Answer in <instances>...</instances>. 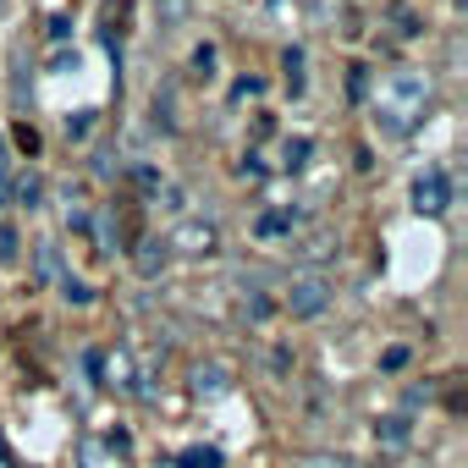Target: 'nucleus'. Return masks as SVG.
<instances>
[{
  "mask_svg": "<svg viewBox=\"0 0 468 468\" xmlns=\"http://www.w3.org/2000/svg\"><path fill=\"white\" fill-rule=\"evenodd\" d=\"M424 111H430V78L419 67H397V72L380 78V89H375V127L386 138L413 133L424 122Z\"/></svg>",
  "mask_w": 468,
  "mask_h": 468,
  "instance_id": "1",
  "label": "nucleus"
},
{
  "mask_svg": "<svg viewBox=\"0 0 468 468\" xmlns=\"http://www.w3.org/2000/svg\"><path fill=\"white\" fill-rule=\"evenodd\" d=\"M325 303H331L325 276H298V282L287 287V314H292V320H314V314H325Z\"/></svg>",
  "mask_w": 468,
  "mask_h": 468,
  "instance_id": "2",
  "label": "nucleus"
},
{
  "mask_svg": "<svg viewBox=\"0 0 468 468\" xmlns=\"http://www.w3.org/2000/svg\"><path fill=\"white\" fill-rule=\"evenodd\" d=\"M165 249H176V254H193V260H204V254H215L220 249V231L209 226V220H182L171 238H165Z\"/></svg>",
  "mask_w": 468,
  "mask_h": 468,
  "instance_id": "3",
  "label": "nucleus"
},
{
  "mask_svg": "<svg viewBox=\"0 0 468 468\" xmlns=\"http://www.w3.org/2000/svg\"><path fill=\"white\" fill-rule=\"evenodd\" d=\"M446 204H452L446 171H441V165H424V171L413 176V209H419V215H441Z\"/></svg>",
  "mask_w": 468,
  "mask_h": 468,
  "instance_id": "4",
  "label": "nucleus"
},
{
  "mask_svg": "<svg viewBox=\"0 0 468 468\" xmlns=\"http://www.w3.org/2000/svg\"><path fill=\"white\" fill-rule=\"evenodd\" d=\"M105 375H111L116 391H127V397L138 391V369H133V353H127V347H116V353L105 358Z\"/></svg>",
  "mask_w": 468,
  "mask_h": 468,
  "instance_id": "5",
  "label": "nucleus"
},
{
  "mask_svg": "<svg viewBox=\"0 0 468 468\" xmlns=\"http://www.w3.org/2000/svg\"><path fill=\"white\" fill-rule=\"evenodd\" d=\"M193 391H198V397H220V391H226V369H220V364H198V369H193Z\"/></svg>",
  "mask_w": 468,
  "mask_h": 468,
  "instance_id": "6",
  "label": "nucleus"
},
{
  "mask_svg": "<svg viewBox=\"0 0 468 468\" xmlns=\"http://www.w3.org/2000/svg\"><path fill=\"white\" fill-rule=\"evenodd\" d=\"M254 231H260V238H282V231H292V209H265L254 220Z\"/></svg>",
  "mask_w": 468,
  "mask_h": 468,
  "instance_id": "7",
  "label": "nucleus"
},
{
  "mask_svg": "<svg viewBox=\"0 0 468 468\" xmlns=\"http://www.w3.org/2000/svg\"><path fill=\"white\" fill-rule=\"evenodd\" d=\"M375 441H380V446H391V452H397V446H408V419H386V424H375Z\"/></svg>",
  "mask_w": 468,
  "mask_h": 468,
  "instance_id": "8",
  "label": "nucleus"
},
{
  "mask_svg": "<svg viewBox=\"0 0 468 468\" xmlns=\"http://www.w3.org/2000/svg\"><path fill=\"white\" fill-rule=\"evenodd\" d=\"M176 468H220V452H215V446H187V452L176 457Z\"/></svg>",
  "mask_w": 468,
  "mask_h": 468,
  "instance_id": "9",
  "label": "nucleus"
},
{
  "mask_svg": "<svg viewBox=\"0 0 468 468\" xmlns=\"http://www.w3.org/2000/svg\"><path fill=\"white\" fill-rule=\"evenodd\" d=\"M165 254H171V249H165V243H154V238H149V243H144V254H138V271H144V276H154V271H160V265H165Z\"/></svg>",
  "mask_w": 468,
  "mask_h": 468,
  "instance_id": "10",
  "label": "nucleus"
},
{
  "mask_svg": "<svg viewBox=\"0 0 468 468\" xmlns=\"http://www.w3.org/2000/svg\"><path fill=\"white\" fill-rule=\"evenodd\" d=\"M154 6H160V28H176L187 17V0H154Z\"/></svg>",
  "mask_w": 468,
  "mask_h": 468,
  "instance_id": "11",
  "label": "nucleus"
},
{
  "mask_svg": "<svg viewBox=\"0 0 468 468\" xmlns=\"http://www.w3.org/2000/svg\"><path fill=\"white\" fill-rule=\"evenodd\" d=\"M303 160H309V138H292V144L282 149V165H287V171H298Z\"/></svg>",
  "mask_w": 468,
  "mask_h": 468,
  "instance_id": "12",
  "label": "nucleus"
},
{
  "mask_svg": "<svg viewBox=\"0 0 468 468\" xmlns=\"http://www.w3.org/2000/svg\"><path fill=\"white\" fill-rule=\"evenodd\" d=\"M287 89H303V50H287Z\"/></svg>",
  "mask_w": 468,
  "mask_h": 468,
  "instance_id": "13",
  "label": "nucleus"
},
{
  "mask_svg": "<svg viewBox=\"0 0 468 468\" xmlns=\"http://www.w3.org/2000/svg\"><path fill=\"white\" fill-rule=\"evenodd\" d=\"M209 67H215V50H209V45H198V50H193V72H198V78H209Z\"/></svg>",
  "mask_w": 468,
  "mask_h": 468,
  "instance_id": "14",
  "label": "nucleus"
},
{
  "mask_svg": "<svg viewBox=\"0 0 468 468\" xmlns=\"http://www.w3.org/2000/svg\"><path fill=\"white\" fill-rule=\"evenodd\" d=\"M17 198L34 209V198H39V176H23V182H17Z\"/></svg>",
  "mask_w": 468,
  "mask_h": 468,
  "instance_id": "15",
  "label": "nucleus"
},
{
  "mask_svg": "<svg viewBox=\"0 0 468 468\" xmlns=\"http://www.w3.org/2000/svg\"><path fill=\"white\" fill-rule=\"evenodd\" d=\"M89 298H94V292H89L78 276H67V303H89Z\"/></svg>",
  "mask_w": 468,
  "mask_h": 468,
  "instance_id": "16",
  "label": "nucleus"
},
{
  "mask_svg": "<svg viewBox=\"0 0 468 468\" xmlns=\"http://www.w3.org/2000/svg\"><path fill=\"white\" fill-rule=\"evenodd\" d=\"M254 94H265V83H260V78H243V83H238V100H254Z\"/></svg>",
  "mask_w": 468,
  "mask_h": 468,
  "instance_id": "17",
  "label": "nucleus"
},
{
  "mask_svg": "<svg viewBox=\"0 0 468 468\" xmlns=\"http://www.w3.org/2000/svg\"><path fill=\"white\" fill-rule=\"evenodd\" d=\"M0 198H6V182H0Z\"/></svg>",
  "mask_w": 468,
  "mask_h": 468,
  "instance_id": "18",
  "label": "nucleus"
}]
</instances>
